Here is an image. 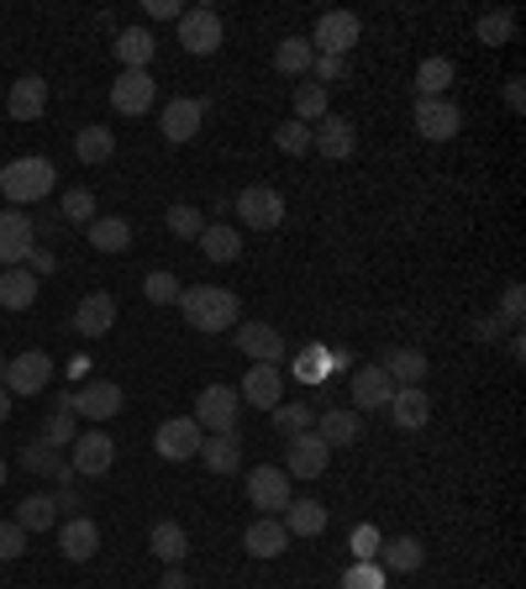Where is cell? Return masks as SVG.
Wrapping results in <instances>:
<instances>
[{"label":"cell","mask_w":526,"mask_h":589,"mask_svg":"<svg viewBox=\"0 0 526 589\" xmlns=\"http://www.w3.org/2000/svg\"><path fill=\"white\" fill-rule=\"evenodd\" d=\"M179 310L195 331H232L238 327V295L221 284H190L179 290Z\"/></svg>","instance_id":"6da1fadb"},{"label":"cell","mask_w":526,"mask_h":589,"mask_svg":"<svg viewBox=\"0 0 526 589\" xmlns=\"http://www.w3.org/2000/svg\"><path fill=\"white\" fill-rule=\"evenodd\" d=\"M53 179H58V168H53L48 159H32V153L0 168V189H6L11 206H37V200L53 189Z\"/></svg>","instance_id":"7a4b0ae2"},{"label":"cell","mask_w":526,"mask_h":589,"mask_svg":"<svg viewBox=\"0 0 526 589\" xmlns=\"http://www.w3.org/2000/svg\"><path fill=\"white\" fill-rule=\"evenodd\" d=\"M0 384L11 390V401H32V395H43L53 384V358L43 353V348L6 358V379H0Z\"/></svg>","instance_id":"3957f363"},{"label":"cell","mask_w":526,"mask_h":589,"mask_svg":"<svg viewBox=\"0 0 526 589\" xmlns=\"http://www.w3.org/2000/svg\"><path fill=\"white\" fill-rule=\"evenodd\" d=\"M200 443H206V432H200L195 416H168V422H158V432H153V448H158L164 463H190V458H200Z\"/></svg>","instance_id":"277c9868"},{"label":"cell","mask_w":526,"mask_h":589,"mask_svg":"<svg viewBox=\"0 0 526 589\" xmlns=\"http://www.w3.org/2000/svg\"><path fill=\"white\" fill-rule=\"evenodd\" d=\"M111 463H117V443H111V432H79L69 448V469L79 473V479H100V473H111Z\"/></svg>","instance_id":"5b68a950"},{"label":"cell","mask_w":526,"mask_h":589,"mask_svg":"<svg viewBox=\"0 0 526 589\" xmlns=\"http://www.w3.org/2000/svg\"><path fill=\"white\" fill-rule=\"evenodd\" d=\"M363 22L353 17V11H327L321 22H316V32L306 37V43L316 47V53H332V58H348L353 53V43H359Z\"/></svg>","instance_id":"8992f818"},{"label":"cell","mask_w":526,"mask_h":589,"mask_svg":"<svg viewBox=\"0 0 526 589\" xmlns=\"http://www.w3.org/2000/svg\"><path fill=\"white\" fill-rule=\"evenodd\" d=\"M238 390L232 384H206L195 401V422L200 432H238Z\"/></svg>","instance_id":"52a82bcc"},{"label":"cell","mask_w":526,"mask_h":589,"mask_svg":"<svg viewBox=\"0 0 526 589\" xmlns=\"http://www.w3.org/2000/svg\"><path fill=\"white\" fill-rule=\"evenodd\" d=\"M179 47L195 53V58H211L216 47H221V17H216L211 6H190L179 17Z\"/></svg>","instance_id":"ba28073f"},{"label":"cell","mask_w":526,"mask_h":589,"mask_svg":"<svg viewBox=\"0 0 526 589\" xmlns=\"http://www.w3.org/2000/svg\"><path fill=\"white\" fill-rule=\"evenodd\" d=\"M311 148L321 153V159L342 164V159H353V153H359V127H353L348 117H337V111H327V117L311 127Z\"/></svg>","instance_id":"9c48e42d"},{"label":"cell","mask_w":526,"mask_h":589,"mask_svg":"<svg viewBox=\"0 0 526 589\" xmlns=\"http://www.w3.org/2000/svg\"><path fill=\"white\" fill-rule=\"evenodd\" d=\"M238 211H242V227H253V232H274L280 221H285V195L269 185H248L238 195Z\"/></svg>","instance_id":"30bf717a"},{"label":"cell","mask_w":526,"mask_h":589,"mask_svg":"<svg viewBox=\"0 0 526 589\" xmlns=\"http://www.w3.org/2000/svg\"><path fill=\"white\" fill-rule=\"evenodd\" d=\"M248 500L259 505V516H285V505L295 495H289V473L274 469V463H263V469L248 473Z\"/></svg>","instance_id":"8fae6325"},{"label":"cell","mask_w":526,"mask_h":589,"mask_svg":"<svg viewBox=\"0 0 526 589\" xmlns=\"http://www.w3.org/2000/svg\"><path fill=\"white\" fill-rule=\"evenodd\" d=\"M127 405L117 379H90L79 395H74V416H85V422H117V411Z\"/></svg>","instance_id":"7c38bea8"},{"label":"cell","mask_w":526,"mask_h":589,"mask_svg":"<svg viewBox=\"0 0 526 589\" xmlns=\"http://www.w3.org/2000/svg\"><path fill=\"white\" fill-rule=\"evenodd\" d=\"M327 458H332V448L311 432H300V437H289V452H285V473L289 479H321L327 473Z\"/></svg>","instance_id":"4fadbf2b"},{"label":"cell","mask_w":526,"mask_h":589,"mask_svg":"<svg viewBox=\"0 0 526 589\" xmlns=\"http://www.w3.org/2000/svg\"><path fill=\"white\" fill-rule=\"evenodd\" d=\"M238 401L259 405V411H274V405L285 401V369H280V363H253V369L242 374Z\"/></svg>","instance_id":"5bb4252c"},{"label":"cell","mask_w":526,"mask_h":589,"mask_svg":"<svg viewBox=\"0 0 526 589\" xmlns=\"http://www.w3.org/2000/svg\"><path fill=\"white\" fill-rule=\"evenodd\" d=\"M153 95H158V85H153L147 69H121L117 85H111V106H117L121 117H143L147 106H153Z\"/></svg>","instance_id":"9a60e30c"},{"label":"cell","mask_w":526,"mask_h":589,"mask_svg":"<svg viewBox=\"0 0 526 589\" xmlns=\"http://www.w3.org/2000/svg\"><path fill=\"white\" fill-rule=\"evenodd\" d=\"M32 259V216L0 211V269H22Z\"/></svg>","instance_id":"2e32d148"},{"label":"cell","mask_w":526,"mask_h":589,"mask_svg":"<svg viewBox=\"0 0 526 589\" xmlns=\"http://www.w3.org/2000/svg\"><path fill=\"white\" fill-rule=\"evenodd\" d=\"M295 543L285 532V521L280 516H259L248 532H242V547H248V558H259V564H269V558H285V547Z\"/></svg>","instance_id":"e0dca14e"},{"label":"cell","mask_w":526,"mask_h":589,"mask_svg":"<svg viewBox=\"0 0 526 589\" xmlns=\"http://www.w3.org/2000/svg\"><path fill=\"white\" fill-rule=\"evenodd\" d=\"M458 127H463V111H458L453 100H416V132L427 142L458 138Z\"/></svg>","instance_id":"ac0fdd59"},{"label":"cell","mask_w":526,"mask_h":589,"mask_svg":"<svg viewBox=\"0 0 526 589\" xmlns=\"http://www.w3.org/2000/svg\"><path fill=\"white\" fill-rule=\"evenodd\" d=\"M232 342H238L253 363H285V337H280V327H269V321H242Z\"/></svg>","instance_id":"d6986e66"},{"label":"cell","mask_w":526,"mask_h":589,"mask_svg":"<svg viewBox=\"0 0 526 589\" xmlns=\"http://www.w3.org/2000/svg\"><path fill=\"white\" fill-rule=\"evenodd\" d=\"M395 390H401V384L384 374L380 363H363V369H353V411H384Z\"/></svg>","instance_id":"ffe728a7"},{"label":"cell","mask_w":526,"mask_h":589,"mask_svg":"<svg viewBox=\"0 0 526 589\" xmlns=\"http://www.w3.org/2000/svg\"><path fill=\"white\" fill-rule=\"evenodd\" d=\"M58 553H64L69 564H90L100 553V526L90 516H69L58 526Z\"/></svg>","instance_id":"44dd1931"},{"label":"cell","mask_w":526,"mask_h":589,"mask_svg":"<svg viewBox=\"0 0 526 589\" xmlns=\"http://www.w3.org/2000/svg\"><path fill=\"white\" fill-rule=\"evenodd\" d=\"M164 138L168 142H190L200 127H206V100H195V95H179V100H168L164 106Z\"/></svg>","instance_id":"7402d4cb"},{"label":"cell","mask_w":526,"mask_h":589,"mask_svg":"<svg viewBox=\"0 0 526 589\" xmlns=\"http://www.w3.org/2000/svg\"><path fill=\"white\" fill-rule=\"evenodd\" d=\"M6 111H11V121H43V111H48V79L22 74L11 85V95H6Z\"/></svg>","instance_id":"603a6c76"},{"label":"cell","mask_w":526,"mask_h":589,"mask_svg":"<svg viewBox=\"0 0 526 589\" xmlns=\"http://www.w3.org/2000/svg\"><path fill=\"white\" fill-rule=\"evenodd\" d=\"M384 411H390V422L401 426V432H421V426L431 422V395L421 390V384H406V390H395V395H390Z\"/></svg>","instance_id":"cb8c5ba5"},{"label":"cell","mask_w":526,"mask_h":589,"mask_svg":"<svg viewBox=\"0 0 526 589\" xmlns=\"http://www.w3.org/2000/svg\"><path fill=\"white\" fill-rule=\"evenodd\" d=\"M111 327H117V295L96 290V295H85V301L74 306V331H79V337H106Z\"/></svg>","instance_id":"d4e9b609"},{"label":"cell","mask_w":526,"mask_h":589,"mask_svg":"<svg viewBox=\"0 0 526 589\" xmlns=\"http://www.w3.org/2000/svg\"><path fill=\"white\" fill-rule=\"evenodd\" d=\"M147 547H153V558L168 564V568H179L185 558H190V537H185V526H179V521H153Z\"/></svg>","instance_id":"484cf974"},{"label":"cell","mask_w":526,"mask_h":589,"mask_svg":"<svg viewBox=\"0 0 526 589\" xmlns=\"http://www.w3.org/2000/svg\"><path fill=\"white\" fill-rule=\"evenodd\" d=\"M374 564H380L384 574H416V568L427 564V547L416 543V537H384Z\"/></svg>","instance_id":"4316f807"},{"label":"cell","mask_w":526,"mask_h":589,"mask_svg":"<svg viewBox=\"0 0 526 589\" xmlns=\"http://www.w3.org/2000/svg\"><path fill=\"white\" fill-rule=\"evenodd\" d=\"M200 463L211 473H238L242 469V443L238 432H211L206 443H200Z\"/></svg>","instance_id":"83f0119b"},{"label":"cell","mask_w":526,"mask_h":589,"mask_svg":"<svg viewBox=\"0 0 526 589\" xmlns=\"http://www.w3.org/2000/svg\"><path fill=\"white\" fill-rule=\"evenodd\" d=\"M453 85H458L453 58H427V64L416 69V100H448Z\"/></svg>","instance_id":"f1b7e54d"},{"label":"cell","mask_w":526,"mask_h":589,"mask_svg":"<svg viewBox=\"0 0 526 589\" xmlns=\"http://www.w3.org/2000/svg\"><path fill=\"white\" fill-rule=\"evenodd\" d=\"M280 521H285L289 537H321L327 532V505L321 500H289Z\"/></svg>","instance_id":"f546056e"},{"label":"cell","mask_w":526,"mask_h":589,"mask_svg":"<svg viewBox=\"0 0 526 589\" xmlns=\"http://www.w3.org/2000/svg\"><path fill=\"white\" fill-rule=\"evenodd\" d=\"M37 301V274L32 269H0V306L6 310H32Z\"/></svg>","instance_id":"4dcf8cb0"},{"label":"cell","mask_w":526,"mask_h":589,"mask_svg":"<svg viewBox=\"0 0 526 589\" xmlns=\"http://www.w3.org/2000/svg\"><path fill=\"white\" fill-rule=\"evenodd\" d=\"M359 411H327V416H316V437L327 443V448H353L359 443Z\"/></svg>","instance_id":"1f68e13d"},{"label":"cell","mask_w":526,"mask_h":589,"mask_svg":"<svg viewBox=\"0 0 526 589\" xmlns=\"http://www.w3.org/2000/svg\"><path fill=\"white\" fill-rule=\"evenodd\" d=\"M380 369L406 390V384H421V379H427V353H421V348H390V353L380 358Z\"/></svg>","instance_id":"d6a6232c"},{"label":"cell","mask_w":526,"mask_h":589,"mask_svg":"<svg viewBox=\"0 0 526 589\" xmlns=\"http://www.w3.org/2000/svg\"><path fill=\"white\" fill-rule=\"evenodd\" d=\"M74 159H79V164L117 159V132H111V127H79V132H74Z\"/></svg>","instance_id":"836d02e7"},{"label":"cell","mask_w":526,"mask_h":589,"mask_svg":"<svg viewBox=\"0 0 526 589\" xmlns=\"http://www.w3.org/2000/svg\"><path fill=\"white\" fill-rule=\"evenodd\" d=\"M153 32L147 26H127V32H117V64L121 69H147L153 64Z\"/></svg>","instance_id":"e575fe53"},{"label":"cell","mask_w":526,"mask_h":589,"mask_svg":"<svg viewBox=\"0 0 526 589\" xmlns=\"http://www.w3.org/2000/svg\"><path fill=\"white\" fill-rule=\"evenodd\" d=\"M85 232H90L96 253H127L132 248V221H121V216H96Z\"/></svg>","instance_id":"d590c367"},{"label":"cell","mask_w":526,"mask_h":589,"mask_svg":"<svg viewBox=\"0 0 526 589\" xmlns=\"http://www.w3.org/2000/svg\"><path fill=\"white\" fill-rule=\"evenodd\" d=\"M200 242V253L211 263H232V259H242V237H238V227H227V221H211L206 232L195 237Z\"/></svg>","instance_id":"8d00e7d4"},{"label":"cell","mask_w":526,"mask_h":589,"mask_svg":"<svg viewBox=\"0 0 526 589\" xmlns=\"http://www.w3.org/2000/svg\"><path fill=\"white\" fill-rule=\"evenodd\" d=\"M22 469L26 473H43V479H58V484H74L69 458H58V452L43 448V443H26V448H22Z\"/></svg>","instance_id":"74e56055"},{"label":"cell","mask_w":526,"mask_h":589,"mask_svg":"<svg viewBox=\"0 0 526 589\" xmlns=\"http://www.w3.org/2000/svg\"><path fill=\"white\" fill-rule=\"evenodd\" d=\"M11 521H17L22 532H48L53 521H58V505H53V495H26Z\"/></svg>","instance_id":"f35d334b"},{"label":"cell","mask_w":526,"mask_h":589,"mask_svg":"<svg viewBox=\"0 0 526 589\" xmlns=\"http://www.w3.org/2000/svg\"><path fill=\"white\" fill-rule=\"evenodd\" d=\"M311 64H316V47L306 37H285L274 47V69L280 74H311Z\"/></svg>","instance_id":"ab89813d"},{"label":"cell","mask_w":526,"mask_h":589,"mask_svg":"<svg viewBox=\"0 0 526 589\" xmlns=\"http://www.w3.org/2000/svg\"><path fill=\"white\" fill-rule=\"evenodd\" d=\"M516 32V11H484L479 17V43L484 47H505Z\"/></svg>","instance_id":"60d3db41"},{"label":"cell","mask_w":526,"mask_h":589,"mask_svg":"<svg viewBox=\"0 0 526 589\" xmlns=\"http://www.w3.org/2000/svg\"><path fill=\"white\" fill-rule=\"evenodd\" d=\"M274 426H280V432H285V437H300V432H311L316 426V411L311 405H300V401H280L274 405Z\"/></svg>","instance_id":"b9f144b4"},{"label":"cell","mask_w":526,"mask_h":589,"mask_svg":"<svg viewBox=\"0 0 526 589\" xmlns=\"http://www.w3.org/2000/svg\"><path fill=\"white\" fill-rule=\"evenodd\" d=\"M179 290H185V284L174 280L168 269H153V274L143 280V295L153 301V306H179Z\"/></svg>","instance_id":"7bdbcfd3"},{"label":"cell","mask_w":526,"mask_h":589,"mask_svg":"<svg viewBox=\"0 0 526 589\" xmlns=\"http://www.w3.org/2000/svg\"><path fill=\"white\" fill-rule=\"evenodd\" d=\"M274 148L289 153V159H306V153H311V127H306V121H285V127L274 132Z\"/></svg>","instance_id":"ee69618b"},{"label":"cell","mask_w":526,"mask_h":589,"mask_svg":"<svg viewBox=\"0 0 526 589\" xmlns=\"http://www.w3.org/2000/svg\"><path fill=\"white\" fill-rule=\"evenodd\" d=\"M58 211H64L69 227H90V221H96V195H90V189H69V195L58 200Z\"/></svg>","instance_id":"f6af8a7d"},{"label":"cell","mask_w":526,"mask_h":589,"mask_svg":"<svg viewBox=\"0 0 526 589\" xmlns=\"http://www.w3.org/2000/svg\"><path fill=\"white\" fill-rule=\"evenodd\" d=\"M321 117H327V90H321V85H300V90H295V121L316 127Z\"/></svg>","instance_id":"bcb514c9"},{"label":"cell","mask_w":526,"mask_h":589,"mask_svg":"<svg viewBox=\"0 0 526 589\" xmlns=\"http://www.w3.org/2000/svg\"><path fill=\"white\" fill-rule=\"evenodd\" d=\"M168 232L174 237H200L206 232V221H200V206H185V200H179V206H168Z\"/></svg>","instance_id":"7dc6e473"},{"label":"cell","mask_w":526,"mask_h":589,"mask_svg":"<svg viewBox=\"0 0 526 589\" xmlns=\"http://www.w3.org/2000/svg\"><path fill=\"white\" fill-rule=\"evenodd\" d=\"M43 448H53V452H64V448H74V422L64 416V411H53L48 416V426H43V437H37Z\"/></svg>","instance_id":"c3c4849f"},{"label":"cell","mask_w":526,"mask_h":589,"mask_svg":"<svg viewBox=\"0 0 526 589\" xmlns=\"http://www.w3.org/2000/svg\"><path fill=\"white\" fill-rule=\"evenodd\" d=\"M380 543H384L380 526H353V537H348V547H353V564H369V558H380Z\"/></svg>","instance_id":"681fc988"},{"label":"cell","mask_w":526,"mask_h":589,"mask_svg":"<svg viewBox=\"0 0 526 589\" xmlns=\"http://www.w3.org/2000/svg\"><path fill=\"white\" fill-rule=\"evenodd\" d=\"M342 589H384V568L369 558V564H353L342 574Z\"/></svg>","instance_id":"f907efd6"},{"label":"cell","mask_w":526,"mask_h":589,"mask_svg":"<svg viewBox=\"0 0 526 589\" xmlns=\"http://www.w3.org/2000/svg\"><path fill=\"white\" fill-rule=\"evenodd\" d=\"M26 553V532L17 521H0V564H17Z\"/></svg>","instance_id":"816d5d0a"},{"label":"cell","mask_w":526,"mask_h":589,"mask_svg":"<svg viewBox=\"0 0 526 589\" xmlns=\"http://www.w3.org/2000/svg\"><path fill=\"white\" fill-rule=\"evenodd\" d=\"M311 74H316V85H321V90H332L337 79H342V74H348V58H332V53H316Z\"/></svg>","instance_id":"f5cc1de1"},{"label":"cell","mask_w":526,"mask_h":589,"mask_svg":"<svg viewBox=\"0 0 526 589\" xmlns=\"http://www.w3.org/2000/svg\"><path fill=\"white\" fill-rule=\"evenodd\" d=\"M321 363L332 369V353L321 358V353H316V348H311V353L300 358V363H295V374H300V384H321Z\"/></svg>","instance_id":"db71d44e"},{"label":"cell","mask_w":526,"mask_h":589,"mask_svg":"<svg viewBox=\"0 0 526 589\" xmlns=\"http://www.w3.org/2000/svg\"><path fill=\"white\" fill-rule=\"evenodd\" d=\"M522 310H526V290L522 284H511V290H505V321L516 327V321H522Z\"/></svg>","instance_id":"11a10c76"},{"label":"cell","mask_w":526,"mask_h":589,"mask_svg":"<svg viewBox=\"0 0 526 589\" xmlns=\"http://www.w3.org/2000/svg\"><path fill=\"white\" fill-rule=\"evenodd\" d=\"M147 17H158V22H179V17H185V6H179V0H147Z\"/></svg>","instance_id":"9f6ffc18"},{"label":"cell","mask_w":526,"mask_h":589,"mask_svg":"<svg viewBox=\"0 0 526 589\" xmlns=\"http://www.w3.org/2000/svg\"><path fill=\"white\" fill-rule=\"evenodd\" d=\"M505 100H511V111H522L526 106V79H511V85H505Z\"/></svg>","instance_id":"6f0895ef"},{"label":"cell","mask_w":526,"mask_h":589,"mask_svg":"<svg viewBox=\"0 0 526 589\" xmlns=\"http://www.w3.org/2000/svg\"><path fill=\"white\" fill-rule=\"evenodd\" d=\"M158 589H195V585H190V574H185V568H168Z\"/></svg>","instance_id":"680465c9"},{"label":"cell","mask_w":526,"mask_h":589,"mask_svg":"<svg viewBox=\"0 0 526 589\" xmlns=\"http://www.w3.org/2000/svg\"><path fill=\"white\" fill-rule=\"evenodd\" d=\"M32 274H53V269H58V263H53V253H37V248H32Z\"/></svg>","instance_id":"91938a15"},{"label":"cell","mask_w":526,"mask_h":589,"mask_svg":"<svg viewBox=\"0 0 526 589\" xmlns=\"http://www.w3.org/2000/svg\"><path fill=\"white\" fill-rule=\"evenodd\" d=\"M501 337V321H479V342H495Z\"/></svg>","instance_id":"94428289"},{"label":"cell","mask_w":526,"mask_h":589,"mask_svg":"<svg viewBox=\"0 0 526 589\" xmlns=\"http://www.w3.org/2000/svg\"><path fill=\"white\" fill-rule=\"evenodd\" d=\"M6 416H11V390L0 384V422H6Z\"/></svg>","instance_id":"6125c7cd"},{"label":"cell","mask_w":526,"mask_h":589,"mask_svg":"<svg viewBox=\"0 0 526 589\" xmlns=\"http://www.w3.org/2000/svg\"><path fill=\"white\" fill-rule=\"evenodd\" d=\"M6 473H11V463H6V458H0V484H6Z\"/></svg>","instance_id":"be15d7a7"},{"label":"cell","mask_w":526,"mask_h":589,"mask_svg":"<svg viewBox=\"0 0 526 589\" xmlns=\"http://www.w3.org/2000/svg\"><path fill=\"white\" fill-rule=\"evenodd\" d=\"M0 379H6V358H0Z\"/></svg>","instance_id":"e7e4bbea"},{"label":"cell","mask_w":526,"mask_h":589,"mask_svg":"<svg viewBox=\"0 0 526 589\" xmlns=\"http://www.w3.org/2000/svg\"><path fill=\"white\" fill-rule=\"evenodd\" d=\"M0 168H6V164H0Z\"/></svg>","instance_id":"03108f58"}]
</instances>
